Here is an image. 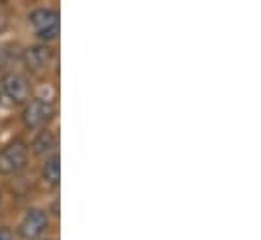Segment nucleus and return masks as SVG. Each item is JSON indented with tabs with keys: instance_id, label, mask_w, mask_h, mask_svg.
<instances>
[{
	"instance_id": "nucleus-1",
	"label": "nucleus",
	"mask_w": 261,
	"mask_h": 240,
	"mask_svg": "<svg viewBox=\"0 0 261 240\" xmlns=\"http://www.w3.org/2000/svg\"><path fill=\"white\" fill-rule=\"evenodd\" d=\"M29 160V147L24 141L16 139L0 149V172L2 174H18Z\"/></svg>"
},
{
	"instance_id": "nucleus-2",
	"label": "nucleus",
	"mask_w": 261,
	"mask_h": 240,
	"mask_svg": "<svg viewBox=\"0 0 261 240\" xmlns=\"http://www.w3.org/2000/svg\"><path fill=\"white\" fill-rule=\"evenodd\" d=\"M29 20L37 35L45 41H51L59 35V12L53 8H37L31 12Z\"/></svg>"
},
{
	"instance_id": "nucleus-3",
	"label": "nucleus",
	"mask_w": 261,
	"mask_h": 240,
	"mask_svg": "<svg viewBox=\"0 0 261 240\" xmlns=\"http://www.w3.org/2000/svg\"><path fill=\"white\" fill-rule=\"evenodd\" d=\"M47 228H49V216H47V212L45 210H39V208H33L20 220L18 234L24 240H35L39 238Z\"/></svg>"
},
{
	"instance_id": "nucleus-4",
	"label": "nucleus",
	"mask_w": 261,
	"mask_h": 240,
	"mask_svg": "<svg viewBox=\"0 0 261 240\" xmlns=\"http://www.w3.org/2000/svg\"><path fill=\"white\" fill-rule=\"evenodd\" d=\"M53 113H55V109H53L51 103H45V101L35 99V101H31V103L24 107V111H22V121H24V125H27L29 129H39V127L47 125V121L53 117Z\"/></svg>"
},
{
	"instance_id": "nucleus-5",
	"label": "nucleus",
	"mask_w": 261,
	"mask_h": 240,
	"mask_svg": "<svg viewBox=\"0 0 261 240\" xmlns=\"http://www.w3.org/2000/svg\"><path fill=\"white\" fill-rule=\"evenodd\" d=\"M2 91L14 103H24L31 97V87H29L27 79L22 75H18V73L2 75Z\"/></svg>"
},
{
	"instance_id": "nucleus-6",
	"label": "nucleus",
	"mask_w": 261,
	"mask_h": 240,
	"mask_svg": "<svg viewBox=\"0 0 261 240\" xmlns=\"http://www.w3.org/2000/svg\"><path fill=\"white\" fill-rule=\"evenodd\" d=\"M51 57H53V53L47 45H35L24 51V63L31 71H41L43 67H47Z\"/></svg>"
},
{
	"instance_id": "nucleus-7",
	"label": "nucleus",
	"mask_w": 261,
	"mask_h": 240,
	"mask_svg": "<svg viewBox=\"0 0 261 240\" xmlns=\"http://www.w3.org/2000/svg\"><path fill=\"white\" fill-rule=\"evenodd\" d=\"M55 145H57V137H55V133H53V131H49V129L39 131V133H37V137L33 139V152H35V154H39V156H43V154L51 152Z\"/></svg>"
},
{
	"instance_id": "nucleus-8",
	"label": "nucleus",
	"mask_w": 261,
	"mask_h": 240,
	"mask_svg": "<svg viewBox=\"0 0 261 240\" xmlns=\"http://www.w3.org/2000/svg\"><path fill=\"white\" fill-rule=\"evenodd\" d=\"M43 178H45V182H49V184H53V186L59 184V178H61L59 156H53V158H49V160L45 162V166H43Z\"/></svg>"
},
{
	"instance_id": "nucleus-9",
	"label": "nucleus",
	"mask_w": 261,
	"mask_h": 240,
	"mask_svg": "<svg viewBox=\"0 0 261 240\" xmlns=\"http://www.w3.org/2000/svg\"><path fill=\"white\" fill-rule=\"evenodd\" d=\"M0 240H12V232L4 226H0Z\"/></svg>"
},
{
	"instance_id": "nucleus-10",
	"label": "nucleus",
	"mask_w": 261,
	"mask_h": 240,
	"mask_svg": "<svg viewBox=\"0 0 261 240\" xmlns=\"http://www.w3.org/2000/svg\"><path fill=\"white\" fill-rule=\"evenodd\" d=\"M2 55H4V51H2V49H0V61H2Z\"/></svg>"
},
{
	"instance_id": "nucleus-11",
	"label": "nucleus",
	"mask_w": 261,
	"mask_h": 240,
	"mask_svg": "<svg viewBox=\"0 0 261 240\" xmlns=\"http://www.w3.org/2000/svg\"><path fill=\"white\" fill-rule=\"evenodd\" d=\"M0 101H2V93H0Z\"/></svg>"
}]
</instances>
